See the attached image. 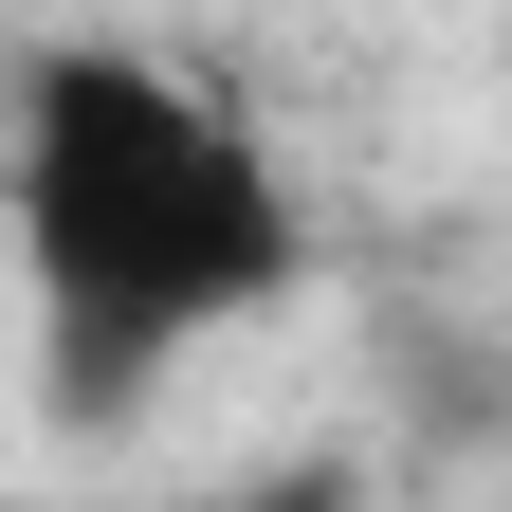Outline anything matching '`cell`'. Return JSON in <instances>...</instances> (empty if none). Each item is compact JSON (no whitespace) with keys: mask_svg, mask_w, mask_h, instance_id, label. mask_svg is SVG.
Instances as JSON below:
<instances>
[{"mask_svg":"<svg viewBox=\"0 0 512 512\" xmlns=\"http://www.w3.org/2000/svg\"><path fill=\"white\" fill-rule=\"evenodd\" d=\"M0 238L37 311V403L74 439H128L220 330L293 311L311 275V202L275 128L147 37H37L0 74Z\"/></svg>","mask_w":512,"mask_h":512,"instance_id":"cell-1","label":"cell"},{"mask_svg":"<svg viewBox=\"0 0 512 512\" xmlns=\"http://www.w3.org/2000/svg\"><path fill=\"white\" fill-rule=\"evenodd\" d=\"M165 512H384V458L366 439H293V458H238V476L165 494Z\"/></svg>","mask_w":512,"mask_h":512,"instance_id":"cell-2","label":"cell"}]
</instances>
